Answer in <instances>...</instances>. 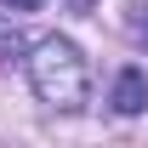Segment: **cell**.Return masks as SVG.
<instances>
[{"label": "cell", "mask_w": 148, "mask_h": 148, "mask_svg": "<svg viewBox=\"0 0 148 148\" xmlns=\"http://www.w3.org/2000/svg\"><path fill=\"white\" fill-rule=\"evenodd\" d=\"M29 80H34L40 103H51V108H80L86 103V91H91V69H86V57H80V46L63 34H46L29 51Z\"/></svg>", "instance_id": "obj_1"}, {"label": "cell", "mask_w": 148, "mask_h": 148, "mask_svg": "<svg viewBox=\"0 0 148 148\" xmlns=\"http://www.w3.org/2000/svg\"><path fill=\"white\" fill-rule=\"evenodd\" d=\"M6 6H12V12H34L40 0H6Z\"/></svg>", "instance_id": "obj_5"}, {"label": "cell", "mask_w": 148, "mask_h": 148, "mask_svg": "<svg viewBox=\"0 0 148 148\" xmlns=\"http://www.w3.org/2000/svg\"><path fill=\"white\" fill-rule=\"evenodd\" d=\"M108 103H114V114H125V120H131V114H143V108H148V74H143V69H120Z\"/></svg>", "instance_id": "obj_2"}, {"label": "cell", "mask_w": 148, "mask_h": 148, "mask_svg": "<svg viewBox=\"0 0 148 148\" xmlns=\"http://www.w3.org/2000/svg\"><path fill=\"white\" fill-rule=\"evenodd\" d=\"M17 51H23V34L12 23H0V57H17Z\"/></svg>", "instance_id": "obj_3"}, {"label": "cell", "mask_w": 148, "mask_h": 148, "mask_svg": "<svg viewBox=\"0 0 148 148\" xmlns=\"http://www.w3.org/2000/svg\"><path fill=\"white\" fill-rule=\"evenodd\" d=\"M131 34H137V40L148 46V17H137V23H131Z\"/></svg>", "instance_id": "obj_4"}]
</instances>
